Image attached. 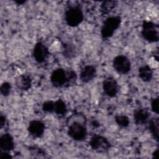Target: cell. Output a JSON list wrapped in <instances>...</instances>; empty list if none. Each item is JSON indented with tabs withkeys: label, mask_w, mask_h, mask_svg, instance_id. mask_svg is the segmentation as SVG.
<instances>
[{
	"label": "cell",
	"mask_w": 159,
	"mask_h": 159,
	"mask_svg": "<svg viewBox=\"0 0 159 159\" xmlns=\"http://www.w3.org/2000/svg\"><path fill=\"white\" fill-rule=\"evenodd\" d=\"M54 103L52 101H47L43 102L42 105V109L45 112H54Z\"/></svg>",
	"instance_id": "7402d4cb"
},
{
	"label": "cell",
	"mask_w": 159,
	"mask_h": 159,
	"mask_svg": "<svg viewBox=\"0 0 159 159\" xmlns=\"http://www.w3.org/2000/svg\"><path fill=\"white\" fill-rule=\"evenodd\" d=\"M66 72L63 68H57L51 74L50 81L56 88L66 86Z\"/></svg>",
	"instance_id": "52a82bcc"
},
{
	"label": "cell",
	"mask_w": 159,
	"mask_h": 159,
	"mask_svg": "<svg viewBox=\"0 0 159 159\" xmlns=\"http://www.w3.org/2000/svg\"><path fill=\"white\" fill-rule=\"evenodd\" d=\"M115 121L121 127H127L129 124V119L125 115H117L115 117Z\"/></svg>",
	"instance_id": "d6986e66"
},
{
	"label": "cell",
	"mask_w": 159,
	"mask_h": 159,
	"mask_svg": "<svg viewBox=\"0 0 159 159\" xmlns=\"http://www.w3.org/2000/svg\"><path fill=\"white\" fill-rule=\"evenodd\" d=\"M14 147L12 137L9 134H4L0 138V148L4 152H9Z\"/></svg>",
	"instance_id": "4fadbf2b"
},
{
	"label": "cell",
	"mask_w": 159,
	"mask_h": 159,
	"mask_svg": "<svg viewBox=\"0 0 159 159\" xmlns=\"http://www.w3.org/2000/svg\"><path fill=\"white\" fill-rule=\"evenodd\" d=\"M6 124V118L3 115H1L0 117V127L1 129H2L3 127V126L4 125V124Z\"/></svg>",
	"instance_id": "484cf974"
},
{
	"label": "cell",
	"mask_w": 159,
	"mask_h": 159,
	"mask_svg": "<svg viewBox=\"0 0 159 159\" xmlns=\"http://www.w3.org/2000/svg\"><path fill=\"white\" fill-rule=\"evenodd\" d=\"M142 35L143 37L149 42H157L159 39L158 25L152 22H143Z\"/></svg>",
	"instance_id": "7a4b0ae2"
},
{
	"label": "cell",
	"mask_w": 159,
	"mask_h": 159,
	"mask_svg": "<svg viewBox=\"0 0 159 159\" xmlns=\"http://www.w3.org/2000/svg\"><path fill=\"white\" fill-rule=\"evenodd\" d=\"M68 134L72 139L76 141H81L86 139L87 131L86 127L83 124L74 122L69 126Z\"/></svg>",
	"instance_id": "277c9868"
},
{
	"label": "cell",
	"mask_w": 159,
	"mask_h": 159,
	"mask_svg": "<svg viewBox=\"0 0 159 159\" xmlns=\"http://www.w3.org/2000/svg\"><path fill=\"white\" fill-rule=\"evenodd\" d=\"M44 124L39 120H34L30 122L28 127L29 134L34 137H40L45 131Z\"/></svg>",
	"instance_id": "30bf717a"
},
{
	"label": "cell",
	"mask_w": 159,
	"mask_h": 159,
	"mask_svg": "<svg viewBox=\"0 0 159 159\" xmlns=\"http://www.w3.org/2000/svg\"><path fill=\"white\" fill-rule=\"evenodd\" d=\"M158 125L159 122L158 117H154L149 121V130L154 139H155L157 142L158 141Z\"/></svg>",
	"instance_id": "2e32d148"
},
{
	"label": "cell",
	"mask_w": 159,
	"mask_h": 159,
	"mask_svg": "<svg viewBox=\"0 0 159 159\" xmlns=\"http://www.w3.org/2000/svg\"><path fill=\"white\" fill-rule=\"evenodd\" d=\"M0 158H11V156L7 153V152H2L0 154Z\"/></svg>",
	"instance_id": "d4e9b609"
},
{
	"label": "cell",
	"mask_w": 159,
	"mask_h": 159,
	"mask_svg": "<svg viewBox=\"0 0 159 159\" xmlns=\"http://www.w3.org/2000/svg\"><path fill=\"white\" fill-rule=\"evenodd\" d=\"M91 147L98 152H105L111 147V143L109 140L103 136L99 135H93L90 141Z\"/></svg>",
	"instance_id": "8992f818"
},
{
	"label": "cell",
	"mask_w": 159,
	"mask_h": 159,
	"mask_svg": "<svg viewBox=\"0 0 159 159\" xmlns=\"http://www.w3.org/2000/svg\"><path fill=\"white\" fill-rule=\"evenodd\" d=\"M158 150H155V151L153 153V157L157 158V155H158Z\"/></svg>",
	"instance_id": "4316f807"
},
{
	"label": "cell",
	"mask_w": 159,
	"mask_h": 159,
	"mask_svg": "<svg viewBox=\"0 0 159 159\" xmlns=\"http://www.w3.org/2000/svg\"><path fill=\"white\" fill-rule=\"evenodd\" d=\"M83 19L82 10L78 6L70 7L65 12V20L66 24L71 27L78 26Z\"/></svg>",
	"instance_id": "3957f363"
},
{
	"label": "cell",
	"mask_w": 159,
	"mask_h": 159,
	"mask_svg": "<svg viewBox=\"0 0 159 159\" xmlns=\"http://www.w3.org/2000/svg\"><path fill=\"white\" fill-rule=\"evenodd\" d=\"M67 108L65 103L61 99H58L54 103V112L60 116H63L66 114Z\"/></svg>",
	"instance_id": "e0dca14e"
},
{
	"label": "cell",
	"mask_w": 159,
	"mask_h": 159,
	"mask_svg": "<svg viewBox=\"0 0 159 159\" xmlns=\"http://www.w3.org/2000/svg\"><path fill=\"white\" fill-rule=\"evenodd\" d=\"M49 54L47 47L42 42H37L33 50V56L38 63H43Z\"/></svg>",
	"instance_id": "9c48e42d"
},
{
	"label": "cell",
	"mask_w": 159,
	"mask_h": 159,
	"mask_svg": "<svg viewBox=\"0 0 159 159\" xmlns=\"http://www.w3.org/2000/svg\"><path fill=\"white\" fill-rule=\"evenodd\" d=\"M121 22L119 16H111L106 19L104 21L101 30V36L103 39L111 37L116 30H117Z\"/></svg>",
	"instance_id": "6da1fadb"
},
{
	"label": "cell",
	"mask_w": 159,
	"mask_h": 159,
	"mask_svg": "<svg viewBox=\"0 0 159 159\" xmlns=\"http://www.w3.org/2000/svg\"><path fill=\"white\" fill-rule=\"evenodd\" d=\"M11 84H9L7 82H4L3 83L1 86V88H0V91H1V93L2 96H7L9 95V94L10 93L11 91Z\"/></svg>",
	"instance_id": "44dd1931"
},
{
	"label": "cell",
	"mask_w": 159,
	"mask_h": 159,
	"mask_svg": "<svg viewBox=\"0 0 159 159\" xmlns=\"http://www.w3.org/2000/svg\"><path fill=\"white\" fill-rule=\"evenodd\" d=\"M117 2L114 1H105L101 4L100 10L102 14H106L112 11L116 7Z\"/></svg>",
	"instance_id": "ac0fdd59"
},
{
	"label": "cell",
	"mask_w": 159,
	"mask_h": 159,
	"mask_svg": "<svg viewBox=\"0 0 159 159\" xmlns=\"http://www.w3.org/2000/svg\"><path fill=\"white\" fill-rule=\"evenodd\" d=\"M151 107L152 111L156 114L158 113V98H156L152 99L151 102Z\"/></svg>",
	"instance_id": "cb8c5ba5"
},
{
	"label": "cell",
	"mask_w": 159,
	"mask_h": 159,
	"mask_svg": "<svg viewBox=\"0 0 159 159\" xmlns=\"http://www.w3.org/2000/svg\"><path fill=\"white\" fill-rule=\"evenodd\" d=\"M139 76L142 81H150L153 76V71L148 65L142 66L139 69Z\"/></svg>",
	"instance_id": "9a60e30c"
},
{
	"label": "cell",
	"mask_w": 159,
	"mask_h": 159,
	"mask_svg": "<svg viewBox=\"0 0 159 159\" xmlns=\"http://www.w3.org/2000/svg\"><path fill=\"white\" fill-rule=\"evenodd\" d=\"M102 88L107 96L112 98L118 92V84L113 77L108 76L103 81Z\"/></svg>",
	"instance_id": "ba28073f"
},
{
	"label": "cell",
	"mask_w": 159,
	"mask_h": 159,
	"mask_svg": "<svg viewBox=\"0 0 159 159\" xmlns=\"http://www.w3.org/2000/svg\"><path fill=\"white\" fill-rule=\"evenodd\" d=\"M150 116V113L147 109L140 108L135 111L134 119L137 125H142L146 123Z\"/></svg>",
	"instance_id": "7c38bea8"
},
{
	"label": "cell",
	"mask_w": 159,
	"mask_h": 159,
	"mask_svg": "<svg viewBox=\"0 0 159 159\" xmlns=\"http://www.w3.org/2000/svg\"><path fill=\"white\" fill-rule=\"evenodd\" d=\"M63 54L66 57H71L74 54V48L69 44L64 46Z\"/></svg>",
	"instance_id": "603a6c76"
},
{
	"label": "cell",
	"mask_w": 159,
	"mask_h": 159,
	"mask_svg": "<svg viewBox=\"0 0 159 159\" xmlns=\"http://www.w3.org/2000/svg\"><path fill=\"white\" fill-rule=\"evenodd\" d=\"M16 2L18 4H22L23 3L25 2V1H16Z\"/></svg>",
	"instance_id": "83f0119b"
},
{
	"label": "cell",
	"mask_w": 159,
	"mask_h": 159,
	"mask_svg": "<svg viewBox=\"0 0 159 159\" xmlns=\"http://www.w3.org/2000/svg\"><path fill=\"white\" fill-rule=\"evenodd\" d=\"M96 75V70L93 65L85 66L80 72V77L83 83H88L93 80Z\"/></svg>",
	"instance_id": "8fae6325"
},
{
	"label": "cell",
	"mask_w": 159,
	"mask_h": 159,
	"mask_svg": "<svg viewBox=\"0 0 159 159\" xmlns=\"http://www.w3.org/2000/svg\"><path fill=\"white\" fill-rule=\"evenodd\" d=\"M113 68L120 74L128 73L131 68V63L129 59L124 55L116 57L112 62Z\"/></svg>",
	"instance_id": "5b68a950"
},
{
	"label": "cell",
	"mask_w": 159,
	"mask_h": 159,
	"mask_svg": "<svg viewBox=\"0 0 159 159\" xmlns=\"http://www.w3.org/2000/svg\"><path fill=\"white\" fill-rule=\"evenodd\" d=\"M16 84L20 89L28 90L31 87L32 80L29 75L22 74L16 78Z\"/></svg>",
	"instance_id": "5bb4252c"
},
{
	"label": "cell",
	"mask_w": 159,
	"mask_h": 159,
	"mask_svg": "<svg viewBox=\"0 0 159 159\" xmlns=\"http://www.w3.org/2000/svg\"><path fill=\"white\" fill-rule=\"evenodd\" d=\"M66 86H70L75 84L76 80V74L75 71H74L73 70H68L66 71Z\"/></svg>",
	"instance_id": "ffe728a7"
}]
</instances>
